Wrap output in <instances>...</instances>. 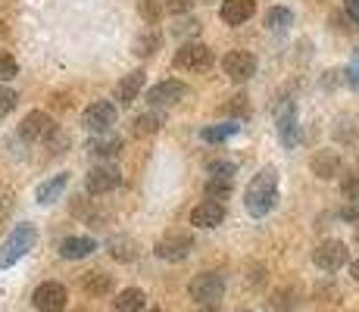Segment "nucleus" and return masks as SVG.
Listing matches in <instances>:
<instances>
[{
  "instance_id": "nucleus-33",
  "label": "nucleus",
  "mask_w": 359,
  "mask_h": 312,
  "mask_svg": "<svg viewBox=\"0 0 359 312\" xmlns=\"http://www.w3.org/2000/svg\"><path fill=\"white\" fill-rule=\"evenodd\" d=\"M247 109H250V97L247 94H238V97H231V100L225 103V113L229 116H247Z\"/></svg>"
},
{
  "instance_id": "nucleus-28",
  "label": "nucleus",
  "mask_w": 359,
  "mask_h": 312,
  "mask_svg": "<svg viewBox=\"0 0 359 312\" xmlns=\"http://www.w3.org/2000/svg\"><path fill=\"white\" fill-rule=\"evenodd\" d=\"M135 253H137V247H135V240H131V238H116V240H109V256H113V259L131 262V259H135Z\"/></svg>"
},
{
  "instance_id": "nucleus-34",
  "label": "nucleus",
  "mask_w": 359,
  "mask_h": 312,
  "mask_svg": "<svg viewBox=\"0 0 359 312\" xmlns=\"http://www.w3.org/2000/svg\"><path fill=\"white\" fill-rule=\"evenodd\" d=\"M13 109H16V91H10L6 85H0V119L10 116Z\"/></svg>"
},
{
  "instance_id": "nucleus-41",
  "label": "nucleus",
  "mask_w": 359,
  "mask_h": 312,
  "mask_svg": "<svg viewBox=\"0 0 359 312\" xmlns=\"http://www.w3.org/2000/svg\"><path fill=\"white\" fill-rule=\"evenodd\" d=\"M350 266V275H353V281L359 284V259H353V262H347Z\"/></svg>"
},
{
  "instance_id": "nucleus-7",
  "label": "nucleus",
  "mask_w": 359,
  "mask_h": 312,
  "mask_svg": "<svg viewBox=\"0 0 359 312\" xmlns=\"http://www.w3.org/2000/svg\"><path fill=\"white\" fill-rule=\"evenodd\" d=\"M32 303L38 312H63L69 303V290H66V284H60V281H44L34 287Z\"/></svg>"
},
{
  "instance_id": "nucleus-15",
  "label": "nucleus",
  "mask_w": 359,
  "mask_h": 312,
  "mask_svg": "<svg viewBox=\"0 0 359 312\" xmlns=\"http://www.w3.org/2000/svg\"><path fill=\"white\" fill-rule=\"evenodd\" d=\"M253 13H257V4H253V0H222L219 16H222L225 25H244L247 19H253Z\"/></svg>"
},
{
  "instance_id": "nucleus-30",
  "label": "nucleus",
  "mask_w": 359,
  "mask_h": 312,
  "mask_svg": "<svg viewBox=\"0 0 359 312\" xmlns=\"http://www.w3.org/2000/svg\"><path fill=\"white\" fill-rule=\"evenodd\" d=\"M297 297H300V294H297V287H294V290H291V287H281L278 294L272 297V306L278 309V312H294L297 303H300Z\"/></svg>"
},
{
  "instance_id": "nucleus-42",
  "label": "nucleus",
  "mask_w": 359,
  "mask_h": 312,
  "mask_svg": "<svg viewBox=\"0 0 359 312\" xmlns=\"http://www.w3.org/2000/svg\"><path fill=\"white\" fill-rule=\"evenodd\" d=\"M197 312H219V306H197Z\"/></svg>"
},
{
  "instance_id": "nucleus-5",
  "label": "nucleus",
  "mask_w": 359,
  "mask_h": 312,
  "mask_svg": "<svg viewBox=\"0 0 359 312\" xmlns=\"http://www.w3.org/2000/svg\"><path fill=\"white\" fill-rule=\"evenodd\" d=\"M313 262L322 269V272H341V269L350 262V250L344 240L328 238V240H322V244H316Z\"/></svg>"
},
{
  "instance_id": "nucleus-23",
  "label": "nucleus",
  "mask_w": 359,
  "mask_h": 312,
  "mask_svg": "<svg viewBox=\"0 0 359 312\" xmlns=\"http://www.w3.org/2000/svg\"><path fill=\"white\" fill-rule=\"evenodd\" d=\"M160 44H163V32L156 29V25H150V29H144L135 38V47H131V53H135V57H154V53L160 50Z\"/></svg>"
},
{
  "instance_id": "nucleus-9",
  "label": "nucleus",
  "mask_w": 359,
  "mask_h": 312,
  "mask_svg": "<svg viewBox=\"0 0 359 312\" xmlns=\"http://www.w3.org/2000/svg\"><path fill=\"white\" fill-rule=\"evenodd\" d=\"M222 69L231 81L241 85V81H250L253 75H257V57H253L250 50H229L222 60Z\"/></svg>"
},
{
  "instance_id": "nucleus-13",
  "label": "nucleus",
  "mask_w": 359,
  "mask_h": 312,
  "mask_svg": "<svg viewBox=\"0 0 359 312\" xmlns=\"http://www.w3.org/2000/svg\"><path fill=\"white\" fill-rule=\"evenodd\" d=\"M225 203H216V200H203L200 206L191 210V225L194 228H219L225 222Z\"/></svg>"
},
{
  "instance_id": "nucleus-20",
  "label": "nucleus",
  "mask_w": 359,
  "mask_h": 312,
  "mask_svg": "<svg viewBox=\"0 0 359 312\" xmlns=\"http://www.w3.org/2000/svg\"><path fill=\"white\" fill-rule=\"evenodd\" d=\"M81 290H85L88 297H107L109 290H113V275H107L103 269H94V272H85L81 275Z\"/></svg>"
},
{
  "instance_id": "nucleus-35",
  "label": "nucleus",
  "mask_w": 359,
  "mask_h": 312,
  "mask_svg": "<svg viewBox=\"0 0 359 312\" xmlns=\"http://www.w3.org/2000/svg\"><path fill=\"white\" fill-rule=\"evenodd\" d=\"M206 169H210L212 178H231L234 172H238V169H234V163H225V159H212Z\"/></svg>"
},
{
  "instance_id": "nucleus-31",
  "label": "nucleus",
  "mask_w": 359,
  "mask_h": 312,
  "mask_svg": "<svg viewBox=\"0 0 359 312\" xmlns=\"http://www.w3.org/2000/svg\"><path fill=\"white\" fill-rule=\"evenodd\" d=\"M331 29L334 32H359V22H356V16L344 6V13H331Z\"/></svg>"
},
{
  "instance_id": "nucleus-43",
  "label": "nucleus",
  "mask_w": 359,
  "mask_h": 312,
  "mask_svg": "<svg viewBox=\"0 0 359 312\" xmlns=\"http://www.w3.org/2000/svg\"><path fill=\"white\" fill-rule=\"evenodd\" d=\"M347 4H359V0H347Z\"/></svg>"
},
{
  "instance_id": "nucleus-3",
  "label": "nucleus",
  "mask_w": 359,
  "mask_h": 312,
  "mask_svg": "<svg viewBox=\"0 0 359 312\" xmlns=\"http://www.w3.org/2000/svg\"><path fill=\"white\" fill-rule=\"evenodd\" d=\"M188 294L197 306H216L225 297V278L219 272H200L197 278L188 284Z\"/></svg>"
},
{
  "instance_id": "nucleus-36",
  "label": "nucleus",
  "mask_w": 359,
  "mask_h": 312,
  "mask_svg": "<svg viewBox=\"0 0 359 312\" xmlns=\"http://www.w3.org/2000/svg\"><path fill=\"white\" fill-rule=\"evenodd\" d=\"M238 131V125H219V128H203V141H225Z\"/></svg>"
},
{
  "instance_id": "nucleus-11",
  "label": "nucleus",
  "mask_w": 359,
  "mask_h": 312,
  "mask_svg": "<svg viewBox=\"0 0 359 312\" xmlns=\"http://www.w3.org/2000/svg\"><path fill=\"white\" fill-rule=\"evenodd\" d=\"M184 97H188V85H184V81L165 79L147 91V103L150 107H175V103H182Z\"/></svg>"
},
{
  "instance_id": "nucleus-24",
  "label": "nucleus",
  "mask_w": 359,
  "mask_h": 312,
  "mask_svg": "<svg viewBox=\"0 0 359 312\" xmlns=\"http://www.w3.org/2000/svg\"><path fill=\"white\" fill-rule=\"evenodd\" d=\"M144 306H147V294H144L141 287H126L116 294L113 300V309L116 312H141Z\"/></svg>"
},
{
  "instance_id": "nucleus-8",
  "label": "nucleus",
  "mask_w": 359,
  "mask_h": 312,
  "mask_svg": "<svg viewBox=\"0 0 359 312\" xmlns=\"http://www.w3.org/2000/svg\"><path fill=\"white\" fill-rule=\"evenodd\" d=\"M116 103L109 100H94L91 107L81 113V125H85L88 131H94V135H103V131H109L116 125Z\"/></svg>"
},
{
  "instance_id": "nucleus-22",
  "label": "nucleus",
  "mask_w": 359,
  "mask_h": 312,
  "mask_svg": "<svg viewBox=\"0 0 359 312\" xmlns=\"http://www.w3.org/2000/svg\"><path fill=\"white\" fill-rule=\"evenodd\" d=\"M94 250H97V240L79 234V238H66L63 244H60V256H63V259H85Z\"/></svg>"
},
{
  "instance_id": "nucleus-38",
  "label": "nucleus",
  "mask_w": 359,
  "mask_h": 312,
  "mask_svg": "<svg viewBox=\"0 0 359 312\" xmlns=\"http://www.w3.org/2000/svg\"><path fill=\"white\" fill-rule=\"evenodd\" d=\"M194 4L197 0H163V6L165 10H172V13H188Z\"/></svg>"
},
{
  "instance_id": "nucleus-4",
  "label": "nucleus",
  "mask_w": 359,
  "mask_h": 312,
  "mask_svg": "<svg viewBox=\"0 0 359 312\" xmlns=\"http://www.w3.org/2000/svg\"><path fill=\"white\" fill-rule=\"evenodd\" d=\"M191 250H194V238H191L188 231H165L160 240H156L154 253L156 259L163 262H182L191 256Z\"/></svg>"
},
{
  "instance_id": "nucleus-1",
  "label": "nucleus",
  "mask_w": 359,
  "mask_h": 312,
  "mask_svg": "<svg viewBox=\"0 0 359 312\" xmlns=\"http://www.w3.org/2000/svg\"><path fill=\"white\" fill-rule=\"evenodd\" d=\"M275 203H278V172H275L272 165H266V169L257 172V175L250 178V184H247L244 206L253 219H266L269 212L275 210Z\"/></svg>"
},
{
  "instance_id": "nucleus-29",
  "label": "nucleus",
  "mask_w": 359,
  "mask_h": 312,
  "mask_svg": "<svg viewBox=\"0 0 359 312\" xmlns=\"http://www.w3.org/2000/svg\"><path fill=\"white\" fill-rule=\"evenodd\" d=\"M163 0H141V4H137V16L144 19V22L147 25H156L163 19Z\"/></svg>"
},
{
  "instance_id": "nucleus-18",
  "label": "nucleus",
  "mask_w": 359,
  "mask_h": 312,
  "mask_svg": "<svg viewBox=\"0 0 359 312\" xmlns=\"http://www.w3.org/2000/svg\"><path fill=\"white\" fill-rule=\"evenodd\" d=\"M309 169H313V175H319L322 182H331V178L341 175V156H337L334 150H322V154L313 156Z\"/></svg>"
},
{
  "instance_id": "nucleus-19",
  "label": "nucleus",
  "mask_w": 359,
  "mask_h": 312,
  "mask_svg": "<svg viewBox=\"0 0 359 312\" xmlns=\"http://www.w3.org/2000/svg\"><path fill=\"white\" fill-rule=\"evenodd\" d=\"M144 79H147V75H144L141 69H135V72H128L126 79H122L119 85H116V100H119L122 107H128V103H135L137 97H141Z\"/></svg>"
},
{
  "instance_id": "nucleus-27",
  "label": "nucleus",
  "mask_w": 359,
  "mask_h": 312,
  "mask_svg": "<svg viewBox=\"0 0 359 312\" xmlns=\"http://www.w3.org/2000/svg\"><path fill=\"white\" fill-rule=\"evenodd\" d=\"M203 194L206 200H216V203H225V200L231 197V178H212L203 184Z\"/></svg>"
},
{
  "instance_id": "nucleus-39",
  "label": "nucleus",
  "mask_w": 359,
  "mask_h": 312,
  "mask_svg": "<svg viewBox=\"0 0 359 312\" xmlns=\"http://www.w3.org/2000/svg\"><path fill=\"white\" fill-rule=\"evenodd\" d=\"M344 75H347V81H350V85H356V88H359V53L353 57V62H350V69H347V72H344Z\"/></svg>"
},
{
  "instance_id": "nucleus-40",
  "label": "nucleus",
  "mask_w": 359,
  "mask_h": 312,
  "mask_svg": "<svg viewBox=\"0 0 359 312\" xmlns=\"http://www.w3.org/2000/svg\"><path fill=\"white\" fill-rule=\"evenodd\" d=\"M197 29H200V22H197V19H182V22L175 25V32H182V34H184V32H191V34H194Z\"/></svg>"
},
{
  "instance_id": "nucleus-14",
  "label": "nucleus",
  "mask_w": 359,
  "mask_h": 312,
  "mask_svg": "<svg viewBox=\"0 0 359 312\" xmlns=\"http://www.w3.org/2000/svg\"><path fill=\"white\" fill-rule=\"evenodd\" d=\"M122 147H126V144H122V137L109 135V131H103V135H97V137H91V141H88V154H91L94 159H103V163L119 156Z\"/></svg>"
},
{
  "instance_id": "nucleus-17",
  "label": "nucleus",
  "mask_w": 359,
  "mask_h": 312,
  "mask_svg": "<svg viewBox=\"0 0 359 312\" xmlns=\"http://www.w3.org/2000/svg\"><path fill=\"white\" fill-rule=\"evenodd\" d=\"M66 184H69V172H60V175H53V178H47V182H41L38 191H34V197H38L41 206H50V203H57V200L63 197Z\"/></svg>"
},
{
  "instance_id": "nucleus-16",
  "label": "nucleus",
  "mask_w": 359,
  "mask_h": 312,
  "mask_svg": "<svg viewBox=\"0 0 359 312\" xmlns=\"http://www.w3.org/2000/svg\"><path fill=\"white\" fill-rule=\"evenodd\" d=\"M278 135L285 147H297L300 144V128H297V107L294 103H285L278 109Z\"/></svg>"
},
{
  "instance_id": "nucleus-21",
  "label": "nucleus",
  "mask_w": 359,
  "mask_h": 312,
  "mask_svg": "<svg viewBox=\"0 0 359 312\" xmlns=\"http://www.w3.org/2000/svg\"><path fill=\"white\" fill-rule=\"evenodd\" d=\"M163 125H165V116L160 113V109H150V113L135 116V122H131V135L135 137H150V135H156Z\"/></svg>"
},
{
  "instance_id": "nucleus-25",
  "label": "nucleus",
  "mask_w": 359,
  "mask_h": 312,
  "mask_svg": "<svg viewBox=\"0 0 359 312\" xmlns=\"http://www.w3.org/2000/svg\"><path fill=\"white\" fill-rule=\"evenodd\" d=\"M334 137L341 144H356L359 141V116L356 113H344L334 122Z\"/></svg>"
},
{
  "instance_id": "nucleus-32",
  "label": "nucleus",
  "mask_w": 359,
  "mask_h": 312,
  "mask_svg": "<svg viewBox=\"0 0 359 312\" xmlns=\"http://www.w3.org/2000/svg\"><path fill=\"white\" fill-rule=\"evenodd\" d=\"M19 75V62L13 53H0V79L4 81H10V79H16Z\"/></svg>"
},
{
  "instance_id": "nucleus-37",
  "label": "nucleus",
  "mask_w": 359,
  "mask_h": 312,
  "mask_svg": "<svg viewBox=\"0 0 359 312\" xmlns=\"http://www.w3.org/2000/svg\"><path fill=\"white\" fill-rule=\"evenodd\" d=\"M344 194H347L350 200H359V172H353V175H347L344 178Z\"/></svg>"
},
{
  "instance_id": "nucleus-12",
  "label": "nucleus",
  "mask_w": 359,
  "mask_h": 312,
  "mask_svg": "<svg viewBox=\"0 0 359 312\" xmlns=\"http://www.w3.org/2000/svg\"><path fill=\"white\" fill-rule=\"evenodd\" d=\"M53 131H57V122L47 113H41V109H32L22 119V125H19V135H22L25 141H50Z\"/></svg>"
},
{
  "instance_id": "nucleus-10",
  "label": "nucleus",
  "mask_w": 359,
  "mask_h": 312,
  "mask_svg": "<svg viewBox=\"0 0 359 312\" xmlns=\"http://www.w3.org/2000/svg\"><path fill=\"white\" fill-rule=\"evenodd\" d=\"M119 184H122V172L116 169L113 163L94 165V169L88 172V178H85L88 194H109V191H116Z\"/></svg>"
},
{
  "instance_id": "nucleus-44",
  "label": "nucleus",
  "mask_w": 359,
  "mask_h": 312,
  "mask_svg": "<svg viewBox=\"0 0 359 312\" xmlns=\"http://www.w3.org/2000/svg\"><path fill=\"white\" fill-rule=\"evenodd\" d=\"M150 312H163V309H150Z\"/></svg>"
},
{
  "instance_id": "nucleus-6",
  "label": "nucleus",
  "mask_w": 359,
  "mask_h": 312,
  "mask_svg": "<svg viewBox=\"0 0 359 312\" xmlns=\"http://www.w3.org/2000/svg\"><path fill=\"white\" fill-rule=\"evenodd\" d=\"M175 66L184 72H206L212 66V50L200 41H184L175 53Z\"/></svg>"
},
{
  "instance_id": "nucleus-2",
  "label": "nucleus",
  "mask_w": 359,
  "mask_h": 312,
  "mask_svg": "<svg viewBox=\"0 0 359 312\" xmlns=\"http://www.w3.org/2000/svg\"><path fill=\"white\" fill-rule=\"evenodd\" d=\"M34 240H38L34 225H16V228H13L10 238L4 240V250H0V269H10L13 262L22 259V256L34 247Z\"/></svg>"
},
{
  "instance_id": "nucleus-26",
  "label": "nucleus",
  "mask_w": 359,
  "mask_h": 312,
  "mask_svg": "<svg viewBox=\"0 0 359 312\" xmlns=\"http://www.w3.org/2000/svg\"><path fill=\"white\" fill-rule=\"evenodd\" d=\"M294 25V13L287 6H272L266 13V29L269 32H287Z\"/></svg>"
}]
</instances>
